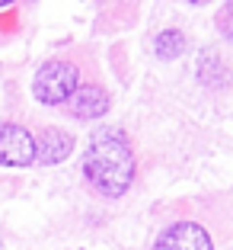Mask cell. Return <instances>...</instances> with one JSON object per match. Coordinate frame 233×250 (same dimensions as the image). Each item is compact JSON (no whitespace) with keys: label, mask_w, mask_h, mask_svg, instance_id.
Masks as SVG:
<instances>
[{"label":"cell","mask_w":233,"mask_h":250,"mask_svg":"<svg viewBox=\"0 0 233 250\" xmlns=\"http://www.w3.org/2000/svg\"><path fill=\"white\" fill-rule=\"evenodd\" d=\"M83 177L106 199H118L128 192V186L134 183V154L118 128L93 132L83 151Z\"/></svg>","instance_id":"6da1fadb"},{"label":"cell","mask_w":233,"mask_h":250,"mask_svg":"<svg viewBox=\"0 0 233 250\" xmlns=\"http://www.w3.org/2000/svg\"><path fill=\"white\" fill-rule=\"evenodd\" d=\"M77 87H80V71H77L73 61H48V64H42V71L32 81V93L45 106L67 103V96Z\"/></svg>","instance_id":"7a4b0ae2"},{"label":"cell","mask_w":233,"mask_h":250,"mask_svg":"<svg viewBox=\"0 0 233 250\" xmlns=\"http://www.w3.org/2000/svg\"><path fill=\"white\" fill-rule=\"evenodd\" d=\"M0 164L3 167H29L36 164V135L26 125H3L0 128Z\"/></svg>","instance_id":"3957f363"},{"label":"cell","mask_w":233,"mask_h":250,"mask_svg":"<svg viewBox=\"0 0 233 250\" xmlns=\"http://www.w3.org/2000/svg\"><path fill=\"white\" fill-rule=\"evenodd\" d=\"M153 250H214L211 237L201 225L195 221H179V225H169L160 237H157V247Z\"/></svg>","instance_id":"277c9868"},{"label":"cell","mask_w":233,"mask_h":250,"mask_svg":"<svg viewBox=\"0 0 233 250\" xmlns=\"http://www.w3.org/2000/svg\"><path fill=\"white\" fill-rule=\"evenodd\" d=\"M67 112L73 119H99L109 112V93L99 83H80L67 96Z\"/></svg>","instance_id":"5b68a950"},{"label":"cell","mask_w":233,"mask_h":250,"mask_svg":"<svg viewBox=\"0 0 233 250\" xmlns=\"http://www.w3.org/2000/svg\"><path fill=\"white\" fill-rule=\"evenodd\" d=\"M73 151V135L64 128H42L36 138V164H61Z\"/></svg>","instance_id":"8992f818"},{"label":"cell","mask_w":233,"mask_h":250,"mask_svg":"<svg viewBox=\"0 0 233 250\" xmlns=\"http://www.w3.org/2000/svg\"><path fill=\"white\" fill-rule=\"evenodd\" d=\"M153 52L160 55L163 61H173V58H179V55L185 52V36L179 29H163L160 36L153 39Z\"/></svg>","instance_id":"52a82bcc"},{"label":"cell","mask_w":233,"mask_h":250,"mask_svg":"<svg viewBox=\"0 0 233 250\" xmlns=\"http://www.w3.org/2000/svg\"><path fill=\"white\" fill-rule=\"evenodd\" d=\"M220 26H224V36L233 39V0H227V10L220 13Z\"/></svg>","instance_id":"ba28073f"},{"label":"cell","mask_w":233,"mask_h":250,"mask_svg":"<svg viewBox=\"0 0 233 250\" xmlns=\"http://www.w3.org/2000/svg\"><path fill=\"white\" fill-rule=\"evenodd\" d=\"M10 3H13V0H0V10H7Z\"/></svg>","instance_id":"9c48e42d"},{"label":"cell","mask_w":233,"mask_h":250,"mask_svg":"<svg viewBox=\"0 0 233 250\" xmlns=\"http://www.w3.org/2000/svg\"><path fill=\"white\" fill-rule=\"evenodd\" d=\"M189 3H198V7H201V3H208V0H189Z\"/></svg>","instance_id":"30bf717a"}]
</instances>
